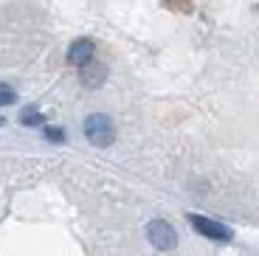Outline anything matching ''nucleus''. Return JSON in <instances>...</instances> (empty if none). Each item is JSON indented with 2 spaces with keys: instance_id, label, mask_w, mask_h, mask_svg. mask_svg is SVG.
<instances>
[{
  "instance_id": "obj_1",
  "label": "nucleus",
  "mask_w": 259,
  "mask_h": 256,
  "mask_svg": "<svg viewBox=\"0 0 259 256\" xmlns=\"http://www.w3.org/2000/svg\"><path fill=\"white\" fill-rule=\"evenodd\" d=\"M84 135L93 147H110L113 138H116V127H113V118L104 113H93L84 118Z\"/></svg>"
},
{
  "instance_id": "obj_2",
  "label": "nucleus",
  "mask_w": 259,
  "mask_h": 256,
  "mask_svg": "<svg viewBox=\"0 0 259 256\" xmlns=\"http://www.w3.org/2000/svg\"><path fill=\"white\" fill-rule=\"evenodd\" d=\"M147 239H149V245L158 248V250H172L178 245V234L166 220H152V223L147 225Z\"/></svg>"
},
{
  "instance_id": "obj_3",
  "label": "nucleus",
  "mask_w": 259,
  "mask_h": 256,
  "mask_svg": "<svg viewBox=\"0 0 259 256\" xmlns=\"http://www.w3.org/2000/svg\"><path fill=\"white\" fill-rule=\"evenodd\" d=\"M189 223L194 225V231H200L203 237H211V239H220V242H228L231 239V231L226 225L214 223L208 217H200V214H189Z\"/></svg>"
},
{
  "instance_id": "obj_4",
  "label": "nucleus",
  "mask_w": 259,
  "mask_h": 256,
  "mask_svg": "<svg viewBox=\"0 0 259 256\" xmlns=\"http://www.w3.org/2000/svg\"><path fill=\"white\" fill-rule=\"evenodd\" d=\"M91 57H93V42L91 39H76V42L71 45V51H68V62L79 65V68H84V65L91 62Z\"/></svg>"
},
{
  "instance_id": "obj_5",
  "label": "nucleus",
  "mask_w": 259,
  "mask_h": 256,
  "mask_svg": "<svg viewBox=\"0 0 259 256\" xmlns=\"http://www.w3.org/2000/svg\"><path fill=\"white\" fill-rule=\"evenodd\" d=\"M20 124H26V127H37V124H42V113H39L37 107H26L23 113H20Z\"/></svg>"
},
{
  "instance_id": "obj_6",
  "label": "nucleus",
  "mask_w": 259,
  "mask_h": 256,
  "mask_svg": "<svg viewBox=\"0 0 259 256\" xmlns=\"http://www.w3.org/2000/svg\"><path fill=\"white\" fill-rule=\"evenodd\" d=\"M14 99H17V93H14V90L9 88V84H3V82H0V107H6V104H12Z\"/></svg>"
},
{
  "instance_id": "obj_7",
  "label": "nucleus",
  "mask_w": 259,
  "mask_h": 256,
  "mask_svg": "<svg viewBox=\"0 0 259 256\" xmlns=\"http://www.w3.org/2000/svg\"><path fill=\"white\" fill-rule=\"evenodd\" d=\"M46 138H48V141H62V130H59V127H48L46 130Z\"/></svg>"
}]
</instances>
